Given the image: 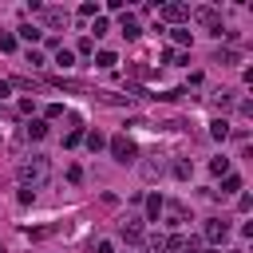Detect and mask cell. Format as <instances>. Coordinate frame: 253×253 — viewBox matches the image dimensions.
Wrapping results in <instances>:
<instances>
[{
	"label": "cell",
	"instance_id": "obj_1",
	"mask_svg": "<svg viewBox=\"0 0 253 253\" xmlns=\"http://www.w3.org/2000/svg\"><path fill=\"white\" fill-rule=\"evenodd\" d=\"M16 174H20V186H24V190H40V186L47 182V174H51L47 154H32V158H24Z\"/></svg>",
	"mask_w": 253,
	"mask_h": 253
},
{
	"label": "cell",
	"instance_id": "obj_2",
	"mask_svg": "<svg viewBox=\"0 0 253 253\" xmlns=\"http://www.w3.org/2000/svg\"><path fill=\"white\" fill-rule=\"evenodd\" d=\"M107 150H111V158L115 162H134V154H138V146H134V138H126V134H111L107 138Z\"/></svg>",
	"mask_w": 253,
	"mask_h": 253
},
{
	"label": "cell",
	"instance_id": "obj_3",
	"mask_svg": "<svg viewBox=\"0 0 253 253\" xmlns=\"http://www.w3.org/2000/svg\"><path fill=\"white\" fill-rule=\"evenodd\" d=\"M119 237H123L126 245H138V241H142V217H123V221H119Z\"/></svg>",
	"mask_w": 253,
	"mask_h": 253
},
{
	"label": "cell",
	"instance_id": "obj_4",
	"mask_svg": "<svg viewBox=\"0 0 253 253\" xmlns=\"http://www.w3.org/2000/svg\"><path fill=\"white\" fill-rule=\"evenodd\" d=\"M202 233H206V241H210V245H221V241L229 237V221H225V217H210Z\"/></svg>",
	"mask_w": 253,
	"mask_h": 253
},
{
	"label": "cell",
	"instance_id": "obj_5",
	"mask_svg": "<svg viewBox=\"0 0 253 253\" xmlns=\"http://www.w3.org/2000/svg\"><path fill=\"white\" fill-rule=\"evenodd\" d=\"M194 20H198L202 28H210L213 36H221V12H217V8H194Z\"/></svg>",
	"mask_w": 253,
	"mask_h": 253
},
{
	"label": "cell",
	"instance_id": "obj_6",
	"mask_svg": "<svg viewBox=\"0 0 253 253\" xmlns=\"http://www.w3.org/2000/svg\"><path fill=\"white\" fill-rule=\"evenodd\" d=\"M158 16H162V20H170V24H182V20H190V8H186V4H178V0H170V4H162V8H158Z\"/></svg>",
	"mask_w": 253,
	"mask_h": 253
},
{
	"label": "cell",
	"instance_id": "obj_7",
	"mask_svg": "<svg viewBox=\"0 0 253 253\" xmlns=\"http://www.w3.org/2000/svg\"><path fill=\"white\" fill-rule=\"evenodd\" d=\"M237 190H241V174H225V178H221V190H210V194H213V198H221V194L229 198V194H237Z\"/></svg>",
	"mask_w": 253,
	"mask_h": 253
},
{
	"label": "cell",
	"instance_id": "obj_8",
	"mask_svg": "<svg viewBox=\"0 0 253 253\" xmlns=\"http://www.w3.org/2000/svg\"><path fill=\"white\" fill-rule=\"evenodd\" d=\"M40 16H43L47 28H63V24H67V12H63V8H43Z\"/></svg>",
	"mask_w": 253,
	"mask_h": 253
},
{
	"label": "cell",
	"instance_id": "obj_9",
	"mask_svg": "<svg viewBox=\"0 0 253 253\" xmlns=\"http://www.w3.org/2000/svg\"><path fill=\"white\" fill-rule=\"evenodd\" d=\"M119 32H123V36H126V40H138V36H142V28H138V20H134V16H130V12H126V16H123V20H119Z\"/></svg>",
	"mask_w": 253,
	"mask_h": 253
},
{
	"label": "cell",
	"instance_id": "obj_10",
	"mask_svg": "<svg viewBox=\"0 0 253 253\" xmlns=\"http://www.w3.org/2000/svg\"><path fill=\"white\" fill-rule=\"evenodd\" d=\"M162 210H166V221H170V225L186 221V206H182V202H162Z\"/></svg>",
	"mask_w": 253,
	"mask_h": 253
},
{
	"label": "cell",
	"instance_id": "obj_11",
	"mask_svg": "<svg viewBox=\"0 0 253 253\" xmlns=\"http://www.w3.org/2000/svg\"><path fill=\"white\" fill-rule=\"evenodd\" d=\"M43 134H47V119H32V123H28V138H36V142H40Z\"/></svg>",
	"mask_w": 253,
	"mask_h": 253
},
{
	"label": "cell",
	"instance_id": "obj_12",
	"mask_svg": "<svg viewBox=\"0 0 253 253\" xmlns=\"http://www.w3.org/2000/svg\"><path fill=\"white\" fill-rule=\"evenodd\" d=\"M210 134H213L217 142H225V138H229V123H225V119H213V123H210Z\"/></svg>",
	"mask_w": 253,
	"mask_h": 253
},
{
	"label": "cell",
	"instance_id": "obj_13",
	"mask_svg": "<svg viewBox=\"0 0 253 253\" xmlns=\"http://www.w3.org/2000/svg\"><path fill=\"white\" fill-rule=\"evenodd\" d=\"M158 213H162V198L150 194V198H146V221H158Z\"/></svg>",
	"mask_w": 253,
	"mask_h": 253
},
{
	"label": "cell",
	"instance_id": "obj_14",
	"mask_svg": "<svg viewBox=\"0 0 253 253\" xmlns=\"http://www.w3.org/2000/svg\"><path fill=\"white\" fill-rule=\"evenodd\" d=\"M16 32H20V40H28V43H36V40H40V36H43V32H40V28H36V24H20V28H16Z\"/></svg>",
	"mask_w": 253,
	"mask_h": 253
},
{
	"label": "cell",
	"instance_id": "obj_15",
	"mask_svg": "<svg viewBox=\"0 0 253 253\" xmlns=\"http://www.w3.org/2000/svg\"><path fill=\"white\" fill-rule=\"evenodd\" d=\"M63 225H36V229H28V237L32 241H40V237H51V233H59Z\"/></svg>",
	"mask_w": 253,
	"mask_h": 253
},
{
	"label": "cell",
	"instance_id": "obj_16",
	"mask_svg": "<svg viewBox=\"0 0 253 253\" xmlns=\"http://www.w3.org/2000/svg\"><path fill=\"white\" fill-rule=\"evenodd\" d=\"M182 245H186V241H182L178 233H170V237H162V253H182Z\"/></svg>",
	"mask_w": 253,
	"mask_h": 253
},
{
	"label": "cell",
	"instance_id": "obj_17",
	"mask_svg": "<svg viewBox=\"0 0 253 253\" xmlns=\"http://www.w3.org/2000/svg\"><path fill=\"white\" fill-rule=\"evenodd\" d=\"M115 51H95V67H115Z\"/></svg>",
	"mask_w": 253,
	"mask_h": 253
},
{
	"label": "cell",
	"instance_id": "obj_18",
	"mask_svg": "<svg viewBox=\"0 0 253 253\" xmlns=\"http://www.w3.org/2000/svg\"><path fill=\"white\" fill-rule=\"evenodd\" d=\"M83 142V126H71L67 134H63V146H79Z\"/></svg>",
	"mask_w": 253,
	"mask_h": 253
},
{
	"label": "cell",
	"instance_id": "obj_19",
	"mask_svg": "<svg viewBox=\"0 0 253 253\" xmlns=\"http://www.w3.org/2000/svg\"><path fill=\"white\" fill-rule=\"evenodd\" d=\"M83 138H87V150H103V146H107V138H103L99 130H91V134H83Z\"/></svg>",
	"mask_w": 253,
	"mask_h": 253
},
{
	"label": "cell",
	"instance_id": "obj_20",
	"mask_svg": "<svg viewBox=\"0 0 253 253\" xmlns=\"http://www.w3.org/2000/svg\"><path fill=\"white\" fill-rule=\"evenodd\" d=\"M190 174H194V166L186 158H174V178H190Z\"/></svg>",
	"mask_w": 253,
	"mask_h": 253
},
{
	"label": "cell",
	"instance_id": "obj_21",
	"mask_svg": "<svg viewBox=\"0 0 253 253\" xmlns=\"http://www.w3.org/2000/svg\"><path fill=\"white\" fill-rule=\"evenodd\" d=\"M55 63H59V67H71V63H75V51L59 47V51H55Z\"/></svg>",
	"mask_w": 253,
	"mask_h": 253
},
{
	"label": "cell",
	"instance_id": "obj_22",
	"mask_svg": "<svg viewBox=\"0 0 253 253\" xmlns=\"http://www.w3.org/2000/svg\"><path fill=\"white\" fill-rule=\"evenodd\" d=\"M210 170L225 178V174H229V158H225V154H221V158H213V162H210Z\"/></svg>",
	"mask_w": 253,
	"mask_h": 253
},
{
	"label": "cell",
	"instance_id": "obj_23",
	"mask_svg": "<svg viewBox=\"0 0 253 253\" xmlns=\"http://www.w3.org/2000/svg\"><path fill=\"white\" fill-rule=\"evenodd\" d=\"M91 32H95V36H107V32H111V24H107V16H95V24H91Z\"/></svg>",
	"mask_w": 253,
	"mask_h": 253
},
{
	"label": "cell",
	"instance_id": "obj_24",
	"mask_svg": "<svg viewBox=\"0 0 253 253\" xmlns=\"http://www.w3.org/2000/svg\"><path fill=\"white\" fill-rule=\"evenodd\" d=\"M213 103H217L221 111H225V107H233V91H217V95H213Z\"/></svg>",
	"mask_w": 253,
	"mask_h": 253
},
{
	"label": "cell",
	"instance_id": "obj_25",
	"mask_svg": "<svg viewBox=\"0 0 253 253\" xmlns=\"http://www.w3.org/2000/svg\"><path fill=\"white\" fill-rule=\"evenodd\" d=\"M162 174V162H142V178H158Z\"/></svg>",
	"mask_w": 253,
	"mask_h": 253
},
{
	"label": "cell",
	"instance_id": "obj_26",
	"mask_svg": "<svg viewBox=\"0 0 253 253\" xmlns=\"http://www.w3.org/2000/svg\"><path fill=\"white\" fill-rule=\"evenodd\" d=\"M32 67H43V51H36V47H28V55H24Z\"/></svg>",
	"mask_w": 253,
	"mask_h": 253
},
{
	"label": "cell",
	"instance_id": "obj_27",
	"mask_svg": "<svg viewBox=\"0 0 253 253\" xmlns=\"http://www.w3.org/2000/svg\"><path fill=\"white\" fill-rule=\"evenodd\" d=\"M16 47V36L12 32H0V51H12Z\"/></svg>",
	"mask_w": 253,
	"mask_h": 253
},
{
	"label": "cell",
	"instance_id": "obj_28",
	"mask_svg": "<svg viewBox=\"0 0 253 253\" xmlns=\"http://www.w3.org/2000/svg\"><path fill=\"white\" fill-rule=\"evenodd\" d=\"M162 59H166V63H190V55H182V51H166Z\"/></svg>",
	"mask_w": 253,
	"mask_h": 253
},
{
	"label": "cell",
	"instance_id": "obj_29",
	"mask_svg": "<svg viewBox=\"0 0 253 253\" xmlns=\"http://www.w3.org/2000/svg\"><path fill=\"white\" fill-rule=\"evenodd\" d=\"M174 43H190V28H174Z\"/></svg>",
	"mask_w": 253,
	"mask_h": 253
},
{
	"label": "cell",
	"instance_id": "obj_30",
	"mask_svg": "<svg viewBox=\"0 0 253 253\" xmlns=\"http://www.w3.org/2000/svg\"><path fill=\"white\" fill-rule=\"evenodd\" d=\"M79 16H99V8H95V4L87 0V4H79Z\"/></svg>",
	"mask_w": 253,
	"mask_h": 253
},
{
	"label": "cell",
	"instance_id": "obj_31",
	"mask_svg": "<svg viewBox=\"0 0 253 253\" xmlns=\"http://www.w3.org/2000/svg\"><path fill=\"white\" fill-rule=\"evenodd\" d=\"M4 95H12V87H8V79H0V99H4Z\"/></svg>",
	"mask_w": 253,
	"mask_h": 253
},
{
	"label": "cell",
	"instance_id": "obj_32",
	"mask_svg": "<svg viewBox=\"0 0 253 253\" xmlns=\"http://www.w3.org/2000/svg\"><path fill=\"white\" fill-rule=\"evenodd\" d=\"M99 253H115V245L111 241H99Z\"/></svg>",
	"mask_w": 253,
	"mask_h": 253
},
{
	"label": "cell",
	"instance_id": "obj_33",
	"mask_svg": "<svg viewBox=\"0 0 253 253\" xmlns=\"http://www.w3.org/2000/svg\"><path fill=\"white\" fill-rule=\"evenodd\" d=\"M206 253H217V249H206Z\"/></svg>",
	"mask_w": 253,
	"mask_h": 253
}]
</instances>
